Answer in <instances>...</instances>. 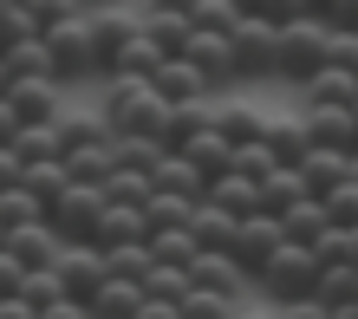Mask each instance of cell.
Listing matches in <instances>:
<instances>
[{
	"instance_id": "277c9868",
	"label": "cell",
	"mask_w": 358,
	"mask_h": 319,
	"mask_svg": "<svg viewBox=\"0 0 358 319\" xmlns=\"http://www.w3.org/2000/svg\"><path fill=\"white\" fill-rule=\"evenodd\" d=\"M104 208H111V189L104 183H66L52 196V208H46V222L59 228L66 241H98V222H104Z\"/></svg>"
},
{
	"instance_id": "4fadbf2b",
	"label": "cell",
	"mask_w": 358,
	"mask_h": 319,
	"mask_svg": "<svg viewBox=\"0 0 358 319\" xmlns=\"http://www.w3.org/2000/svg\"><path fill=\"white\" fill-rule=\"evenodd\" d=\"M267 150H273V163H293V169H300L306 150H313V124H306V111L267 118Z\"/></svg>"
},
{
	"instance_id": "f1b7e54d",
	"label": "cell",
	"mask_w": 358,
	"mask_h": 319,
	"mask_svg": "<svg viewBox=\"0 0 358 319\" xmlns=\"http://www.w3.org/2000/svg\"><path fill=\"white\" fill-rule=\"evenodd\" d=\"M39 215H46V202H39L27 183H7V189H0V228H27Z\"/></svg>"
},
{
	"instance_id": "ffe728a7",
	"label": "cell",
	"mask_w": 358,
	"mask_h": 319,
	"mask_svg": "<svg viewBox=\"0 0 358 319\" xmlns=\"http://www.w3.org/2000/svg\"><path fill=\"white\" fill-rule=\"evenodd\" d=\"M117 241H150V222H143L137 202H111L98 222V248H117Z\"/></svg>"
},
{
	"instance_id": "4dcf8cb0",
	"label": "cell",
	"mask_w": 358,
	"mask_h": 319,
	"mask_svg": "<svg viewBox=\"0 0 358 319\" xmlns=\"http://www.w3.org/2000/svg\"><path fill=\"white\" fill-rule=\"evenodd\" d=\"M20 183H27L33 196L52 208V196H59V189L72 183V169H66V157H46V163H27V176H20Z\"/></svg>"
},
{
	"instance_id": "5b68a950",
	"label": "cell",
	"mask_w": 358,
	"mask_h": 319,
	"mask_svg": "<svg viewBox=\"0 0 358 319\" xmlns=\"http://www.w3.org/2000/svg\"><path fill=\"white\" fill-rule=\"evenodd\" d=\"M228 39H235L241 78H273V66H280V20H267V13H241L235 27H228Z\"/></svg>"
},
{
	"instance_id": "ac0fdd59",
	"label": "cell",
	"mask_w": 358,
	"mask_h": 319,
	"mask_svg": "<svg viewBox=\"0 0 358 319\" xmlns=\"http://www.w3.org/2000/svg\"><path fill=\"white\" fill-rule=\"evenodd\" d=\"M163 59H170V52H163L157 39L143 33V20H137V33H131V39H124V46H117V59H111V66H104V72H131V78H150V72L163 66Z\"/></svg>"
},
{
	"instance_id": "e0dca14e",
	"label": "cell",
	"mask_w": 358,
	"mask_h": 319,
	"mask_svg": "<svg viewBox=\"0 0 358 319\" xmlns=\"http://www.w3.org/2000/svg\"><path fill=\"white\" fill-rule=\"evenodd\" d=\"M208 202H222L228 215H255V208H261V176H248V169H222V176L208 183Z\"/></svg>"
},
{
	"instance_id": "7bdbcfd3",
	"label": "cell",
	"mask_w": 358,
	"mask_h": 319,
	"mask_svg": "<svg viewBox=\"0 0 358 319\" xmlns=\"http://www.w3.org/2000/svg\"><path fill=\"white\" fill-rule=\"evenodd\" d=\"M320 13L332 20V27H358V0H326Z\"/></svg>"
},
{
	"instance_id": "4316f807",
	"label": "cell",
	"mask_w": 358,
	"mask_h": 319,
	"mask_svg": "<svg viewBox=\"0 0 358 319\" xmlns=\"http://www.w3.org/2000/svg\"><path fill=\"white\" fill-rule=\"evenodd\" d=\"M235 222L241 215H228L222 202H196V215H189V228H196L202 248H228V241H235Z\"/></svg>"
},
{
	"instance_id": "8992f818",
	"label": "cell",
	"mask_w": 358,
	"mask_h": 319,
	"mask_svg": "<svg viewBox=\"0 0 358 319\" xmlns=\"http://www.w3.org/2000/svg\"><path fill=\"white\" fill-rule=\"evenodd\" d=\"M182 59H196V66H202L208 92H222V85H235V78H241L235 39H228L222 27H196V33H189V46H182Z\"/></svg>"
},
{
	"instance_id": "484cf974",
	"label": "cell",
	"mask_w": 358,
	"mask_h": 319,
	"mask_svg": "<svg viewBox=\"0 0 358 319\" xmlns=\"http://www.w3.org/2000/svg\"><path fill=\"white\" fill-rule=\"evenodd\" d=\"M280 228H287L293 241H320L326 228H332V215H326V202H320V196H300V202L280 215Z\"/></svg>"
},
{
	"instance_id": "9a60e30c",
	"label": "cell",
	"mask_w": 358,
	"mask_h": 319,
	"mask_svg": "<svg viewBox=\"0 0 358 319\" xmlns=\"http://www.w3.org/2000/svg\"><path fill=\"white\" fill-rule=\"evenodd\" d=\"M143 306V281L131 274H104V287L92 293V319H137Z\"/></svg>"
},
{
	"instance_id": "83f0119b",
	"label": "cell",
	"mask_w": 358,
	"mask_h": 319,
	"mask_svg": "<svg viewBox=\"0 0 358 319\" xmlns=\"http://www.w3.org/2000/svg\"><path fill=\"white\" fill-rule=\"evenodd\" d=\"M13 150H20V163H46V157H66V143H59V118H52V124H20Z\"/></svg>"
},
{
	"instance_id": "f35d334b",
	"label": "cell",
	"mask_w": 358,
	"mask_h": 319,
	"mask_svg": "<svg viewBox=\"0 0 358 319\" xmlns=\"http://www.w3.org/2000/svg\"><path fill=\"white\" fill-rule=\"evenodd\" d=\"M20 281H27V261H20V254L0 241V293H20Z\"/></svg>"
},
{
	"instance_id": "8d00e7d4",
	"label": "cell",
	"mask_w": 358,
	"mask_h": 319,
	"mask_svg": "<svg viewBox=\"0 0 358 319\" xmlns=\"http://www.w3.org/2000/svg\"><path fill=\"white\" fill-rule=\"evenodd\" d=\"M143 293H157V300H182V293H189V267H150V274H143Z\"/></svg>"
},
{
	"instance_id": "d6a6232c",
	"label": "cell",
	"mask_w": 358,
	"mask_h": 319,
	"mask_svg": "<svg viewBox=\"0 0 358 319\" xmlns=\"http://www.w3.org/2000/svg\"><path fill=\"white\" fill-rule=\"evenodd\" d=\"M104 189H111V202H150L157 196V176H150V169H111V176H104Z\"/></svg>"
},
{
	"instance_id": "5bb4252c",
	"label": "cell",
	"mask_w": 358,
	"mask_h": 319,
	"mask_svg": "<svg viewBox=\"0 0 358 319\" xmlns=\"http://www.w3.org/2000/svg\"><path fill=\"white\" fill-rule=\"evenodd\" d=\"M306 124H313V143H332V150L358 157V111H352V104H326V111H306Z\"/></svg>"
},
{
	"instance_id": "52a82bcc",
	"label": "cell",
	"mask_w": 358,
	"mask_h": 319,
	"mask_svg": "<svg viewBox=\"0 0 358 319\" xmlns=\"http://www.w3.org/2000/svg\"><path fill=\"white\" fill-rule=\"evenodd\" d=\"M52 267H59V281H66V293H72V300H85V306H92V293L104 287V274H111L98 241H66V254H59Z\"/></svg>"
},
{
	"instance_id": "681fc988",
	"label": "cell",
	"mask_w": 358,
	"mask_h": 319,
	"mask_svg": "<svg viewBox=\"0 0 358 319\" xmlns=\"http://www.w3.org/2000/svg\"><path fill=\"white\" fill-rule=\"evenodd\" d=\"M352 176H358V157H352Z\"/></svg>"
},
{
	"instance_id": "603a6c76",
	"label": "cell",
	"mask_w": 358,
	"mask_h": 319,
	"mask_svg": "<svg viewBox=\"0 0 358 319\" xmlns=\"http://www.w3.org/2000/svg\"><path fill=\"white\" fill-rule=\"evenodd\" d=\"M157 189H176V196H189V202H208V176L182 150H170V157L157 163Z\"/></svg>"
},
{
	"instance_id": "cb8c5ba5",
	"label": "cell",
	"mask_w": 358,
	"mask_h": 319,
	"mask_svg": "<svg viewBox=\"0 0 358 319\" xmlns=\"http://www.w3.org/2000/svg\"><path fill=\"white\" fill-rule=\"evenodd\" d=\"M7 66H13V78H59V72H52V46H46V33L13 39V46H7Z\"/></svg>"
},
{
	"instance_id": "60d3db41",
	"label": "cell",
	"mask_w": 358,
	"mask_h": 319,
	"mask_svg": "<svg viewBox=\"0 0 358 319\" xmlns=\"http://www.w3.org/2000/svg\"><path fill=\"white\" fill-rule=\"evenodd\" d=\"M280 319H332V306L306 293V300H287V306H280Z\"/></svg>"
},
{
	"instance_id": "ba28073f",
	"label": "cell",
	"mask_w": 358,
	"mask_h": 319,
	"mask_svg": "<svg viewBox=\"0 0 358 319\" xmlns=\"http://www.w3.org/2000/svg\"><path fill=\"white\" fill-rule=\"evenodd\" d=\"M280 241H287L280 215H267V208H255V215H241V222H235V241H228V254H235V261H241L248 274H255V267H261V261H267V254L280 248Z\"/></svg>"
},
{
	"instance_id": "8fae6325",
	"label": "cell",
	"mask_w": 358,
	"mask_h": 319,
	"mask_svg": "<svg viewBox=\"0 0 358 319\" xmlns=\"http://www.w3.org/2000/svg\"><path fill=\"white\" fill-rule=\"evenodd\" d=\"M7 248H13L27 267H52L59 254H66V235H59V228L39 215V222H27V228H7Z\"/></svg>"
},
{
	"instance_id": "f546056e",
	"label": "cell",
	"mask_w": 358,
	"mask_h": 319,
	"mask_svg": "<svg viewBox=\"0 0 358 319\" xmlns=\"http://www.w3.org/2000/svg\"><path fill=\"white\" fill-rule=\"evenodd\" d=\"M20 300L33 313H46L52 300H66V281H59V267H27V281H20Z\"/></svg>"
},
{
	"instance_id": "9c48e42d",
	"label": "cell",
	"mask_w": 358,
	"mask_h": 319,
	"mask_svg": "<svg viewBox=\"0 0 358 319\" xmlns=\"http://www.w3.org/2000/svg\"><path fill=\"white\" fill-rule=\"evenodd\" d=\"M150 92L163 98V104H196V98H215L208 92V78H202V66L196 59H182V52H170L163 66L150 72Z\"/></svg>"
},
{
	"instance_id": "d6986e66",
	"label": "cell",
	"mask_w": 358,
	"mask_h": 319,
	"mask_svg": "<svg viewBox=\"0 0 358 319\" xmlns=\"http://www.w3.org/2000/svg\"><path fill=\"white\" fill-rule=\"evenodd\" d=\"M300 176H306L313 196H326L332 183H345V176H352V157H345V150H332V143H313L306 163H300Z\"/></svg>"
},
{
	"instance_id": "74e56055",
	"label": "cell",
	"mask_w": 358,
	"mask_h": 319,
	"mask_svg": "<svg viewBox=\"0 0 358 319\" xmlns=\"http://www.w3.org/2000/svg\"><path fill=\"white\" fill-rule=\"evenodd\" d=\"M27 7L39 13V33H46V27H59V20H72V13H92L85 0H27Z\"/></svg>"
},
{
	"instance_id": "44dd1931",
	"label": "cell",
	"mask_w": 358,
	"mask_h": 319,
	"mask_svg": "<svg viewBox=\"0 0 358 319\" xmlns=\"http://www.w3.org/2000/svg\"><path fill=\"white\" fill-rule=\"evenodd\" d=\"M215 124H222V137L235 143V150L267 137V111H255V104H222V98H215Z\"/></svg>"
},
{
	"instance_id": "7a4b0ae2",
	"label": "cell",
	"mask_w": 358,
	"mask_h": 319,
	"mask_svg": "<svg viewBox=\"0 0 358 319\" xmlns=\"http://www.w3.org/2000/svg\"><path fill=\"white\" fill-rule=\"evenodd\" d=\"M326 46H332V20H326V13L280 20V66H273V78H287V85H306L313 72L326 66Z\"/></svg>"
},
{
	"instance_id": "ab89813d",
	"label": "cell",
	"mask_w": 358,
	"mask_h": 319,
	"mask_svg": "<svg viewBox=\"0 0 358 319\" xmlns=\"http://www.w3.org/2000/svg\"><path fill=\"white\" fill-rule=\"evenodd\" d=\"M248 13H267V20H300V13H313V0H255Z\"/></svg>"
},
{
	"instance_id": "c3c4849f",
	"label": "cell",
	"mask_w": 358,
	"mask_h": 319,
	"mask_svg": "<svg viewBox=\"0 0 358 319\" xmlns=\"http://www.w3.org/2000/svg\"><path fill=\"white\" fill-rule=\"evenodd\" d=\"M320 7H326V0H313V13H320Z\"/></svg>"
},
{
	"instance_id": "3957f363",
	"label": "cell",
	"mask_w": 358,
	"mask_h": 319,
	"mask_svg": "<svg viewBox=\"0 0 358 319\" xmlns=\"http://www.w3.org/2000/svg\"><path fill=\"white\" fill-rule=\"evenodd\" d=\"M46 46H52V72L59 85H98V39H92V13H72L59 20V27H46Z\"/></svg>"
},
{
	"instance_id": "6da1fadb",
	"label": "cell",
	"mask_w": 358,
	"mask_h": 319,
	"mask_svg": "<svg viewBox=\"0 0 358 319\" xmlns=\"http://www.w3.org/2000/svg\"><path fill=\"white\" fill-rule=\"evenodd\" d=\"M313 287H320V254H313V241H293V235H287V241L255 267V293H267L273 306L306 300Z\"/></svg>"
},
{
	"instance_id": "ee69618b",
	"label": "cell",
	"mask_w": 358,
	"mask_h": 319,
	"mask_svg": "<svg viewBox=\"0 0 358 319\" xmlns=\"http://www.w3.org/2000/svg\"><path fill=\"white\" fill-rule=\"evenodd\" d=\"M137 7L143 13H189V20H196V0H137Z\"/></svg>"
},
{
	"instance_id": "e575fe53",
	"label": "cell",
	"mask_w": 358,
	"mask_h": 319,
	"mask_svg": "<svg viewBox=\"0 0 358 319\" xmlns=\"http://www.w3.org/2000/svg\"><path fill=\"white\" fill-rule=\"evenodd\" d=\"M104 267L111 274H131V281H143L157 261H150V241H117V248H104Z\"/></svg>"
},
{
	"instance_id": "d4e9b609",
	"label": "cell",
	"mask_w": 358,
	"mask_h": 319,
	"mask_svg": "<svg viewBox=\"0 0 358 319\" xmlns=\"http://www.w3.org/2000/svg\"><path fill=\"white\" fill-rule=\"evenodd\" d=\"M313 300H326V306H358V261H332V267H320Z\"/></svg>"
},
{
	"instance_id": "30bf717a",
	"label": "cell",
	"mask_w": 358,
	"mask_h": 319,
	"mask_svg": "<svg viewBox=\"0 0 358 319\" xmlns=\"http://www.w3.org/2000/svg\"><path fill=\"white\" fill-rule=\"evenodd\" d=\"M7 104L20 111V124H52L59 111H66V85L59 78H13Z\"/></svg>"
},
{
	"instance_id": "f907efd6",
	"label": "cell",
	"mask_w": 358,
	"mask_h": 319,
	"mask_svg": "<svg viewBox=\"0 0 358 319\" xmlns=\"http://www.w3.org/2000/svg\"><path fill=\"white\" fill-rule=\"evenodd\" d=\"M0 241H7V228H0Z\"/></svg>"
},
{
	"instance_id": "7dc6e473",
	"label": "cell",
	"mask_w": 358,
	"mask_h": 319,
	"mask_svg": "<svg viewBox=\"0 0 358 319\" xmlns=\"http://www.w3.org/2000/svg\"><path fill=\"white\" fill-rule=\"evenodd\" d=\"M352 261H358V228H352Z\"/></svg>"
},
{
	"instance_id": "1f68e13d",
	"label": "cell",
	"mask_w": 358,
	"mask_h": 319,
	"mask_svg": "<svg viewBox=\"0 0 358 319\" xmlns=\"http://www.w3.org/2000/svg\"><path fill=\"white\" fill-rule=\"evenodd\" d=\"M189 215H196V202L176 196V189H157V196L143 202V222H150V228H182Z\"/></svg>"
},
{
	"instance_id": "bcb514c9",
	"label": "cell",
	"mask_w": 358,
	"mask_h": 319,
	"mask_svg": "<svg viewBox=\"0 0 358 319\" xmlns=\"http://www.w3.org/2000/svg\"><path fill=\"white\" fill-rule=\"evenodd\" d=\"M7 85H13V66H7V52H0V92H7Z\"/></svg>"
},
{
	"instance_id": "7402d4cb",
	"label": "cell",
	"mask_w": 358,
	"mask_h": 319,
	"mask_svg": "<svg viewBox=\"0 0 358 319\" xmlns=\"http://www.w3.org/2000/svg\"><path fill=\"white\" fill-rule=\"evenodd\" d=\"M196 254H202V241H196V228H150V261L157 267H189V261H196Z\"/></svg>"
},
{
	"instance_id": "836d02e7",
	"label": "cell",
	"mask_w": 358,
	"mask_h": 319,
	"mask_svg": "<svg viewBox=\"0 0 358 319\" xmlns=\"http://www.w3.org/2000/svg\"><path fill=\"white\" fill-rule=\"evenodd\" d=\"M235 313H241V300H222V293H208V287L189 281V293H182V319H235Z\"/></svg>"
},
{
	"instance_id": "b9f144b4",
	"label": "cell",
	"mask_w": 358,
	"mask_h": 319,
	"mask_svg": "<svg viewBox=\"0 0 358 319\" xmlns=\"http://www.w3.org/2000/svg\"><path fill=\"white\" fill-rule=\"evenodd\" d=\"M20 176H27V163H20V150H13V143H0V189H7V183H20Z\"/></svg>"
},
{
	"instance_id": "f6af8a7d",
	"label": "cell",
	"mask_w": 358,
	"mask_h": 319,
	"mask_svg": "<svg viewBox=\"0 0 358 319\" xmlns=\"http://www.w3.org/2000/svg\"><path fill=\"white\" fill-rule=\"evenodd\" d=\"M20 137V111L7 104V92H0V143H13Z\"/></svg>"
},
{
	"instance_id": "2e32d148",
	"label": "cell",
	"mask_w": 358,
	"mask_h": 319,
	"mask_svg": "<svg viewBox=\"0 0 358 319\" xmlns=\"http://www.w3.org/2000/svg\"><path fill=\"white\" fill-rule=\"evenodd\" d=\"M182 157H189V163H196V169H202V176H208V183H215V176H222V169H235V143H228V137H222V124H202V131H196V137H189V143H182Z\"/></svg>"
},
{
	"instance_id": "d590c367",
	"label": "cell",
	"mask_w": 358,
	"mask_h": 319,
	"mask_svg": "<svg viewBox=\"0 0 358 319\" xmlns=\"http://www.w3.org/2000/svg\"><path fill=\"white\" fill-rule=\"evenodd\" d=\"M320 202H326V215L339 222V228H358V176H345V183H332V189H326Z\"/></svg>"
},
{
	"instance_id": "7c38bea8",
	"label": "cell",
	"mask_w": 358,
	"mask_h": 319,
	"mask_svg": "<svg viewBox=\"0 0 358 319\" xmlns=\"http://www.w3.org/2000/svg\"><path fill=\"white\" fill-rule=\"evenodd\" d=\"M352 98H358V72L345 66H320L300 85V111H326V104H352Z\"/></svg>"
}]
</instances>
